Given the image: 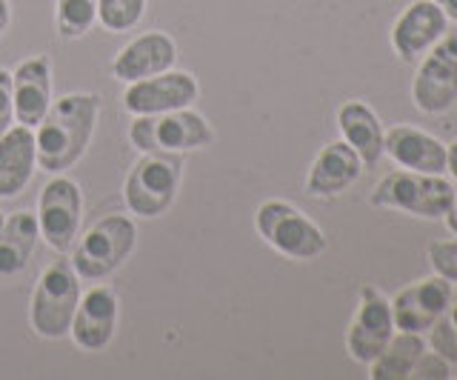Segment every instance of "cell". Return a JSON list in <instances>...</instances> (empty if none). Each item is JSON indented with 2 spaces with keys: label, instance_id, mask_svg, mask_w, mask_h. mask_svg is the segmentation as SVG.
Listing matches in <instances>:
<instances>
[{
  "label": "cell",
  "instance_id": "obj_13",
  "mask_svg": "<svg viewBox=\"0 0 457 380\" xmlns=\"http://www.w3.org/2000/svg\"><path fill=\"white\" fill-rule=\"evenodd\" d=\"M449 18L435 0H414L409 4L392 26V49L400 61H414L432 49L446 35Z\"/></svg>",
  "mask_w": 457,
  "mask_h": 380
},
{
  "label": "cell",
  "instance_id": "obj_12",
  "mask_svg": "<svg viewBox=\"0 0 457 380\" xmlns=\"http://www.w3.org/2000/svg\"><path fill=\"white\" fill-rule=\"evenodd\" d=\"M452 280L432 275L423 280H414L411 286L400 289L392 298V315H395V329L400 332H428V326L440 318V312L449 303L452 294Z\"/></svg>",
  "mask_w": 457,
  "mask_h": 380
},
{
  "label": "cell",
  "instance_id": "obj_22",
  "mask_svg": "<svg viewBox=\"0 0 457 380\" xmlns=\"http://www.w3.org/2000/svg\"><path fill=\"white\" fill-rule=\"evenodd\" d=\"M426 351V343L418 332H395L392 341L386 343L380 355L369 363L371 380H406L411 377V369L418 358Z\"/></svg>",
  "mask_w": 457,
  "mask_h": 380
},
{
  "label": "cell",
  "instance_id": "obj_24",
  "mask_svg": "<svg viewBox=\"0 0 457 380\" xmlns=\"http://www.w3.org/2000/svg\"><path fill=\"white\" fill-rule=\"evenodd\" d=\"M428 346L449 363H457V286H452L449 303L440 318L428 326Z\"/></svg>",
  "mask_w": 457,
  "mask_h": 380
},
{
  "label": "cell",
  "instance_id": "obj_7",
  "mask_svg": "<svg viewBox=\"0 0 457 380\" xmlns=\"http://www.w3.org/2000/svg\"><path fill=\"white\" fill-rule=\"evenodd\" d=\"M135 244H137L135 220L126 215H106L83 235L75 255H71V266H75L78 277L100 280L112 275L132 255Z\"/></svg>",
  "mask_w": 457,
  "mask_h": 380
},
{
  "label": "cell",
  "instance_id": "obj_25",
  "mask_svg": "<svg viewBox=\"0 0 457 380\" xmlns=\"http://www.w3.org/2000/svg\"><path fill=\"white\" fill-rule=\"evenodd\" d=\"M146 0H97V21L109 32H129L140 23Z\"/></svg>",
  "mask_w": 457,
  "mask_h": 380
},
{
  "label": "cell",
  "instance_id": "obj_10",
  "mask_svg": "<svg viewBox=\"0 0 457 380\" xmlns=\"http://www.w3.org/2000/svg\"><path fill=\"white\" fill-rule=\"evenodd\" d=\"M395 332L397 329H395L392 301H386L380 289L363 286L361 303H357V312L346 332V349L352 360L369 366L386 349V343L392 341Z\"/></svg>",
  "mask_w": 457,
  "mask_h": 380
},
{
  "label": "cell",
  "instance_id": "obj_33",
  "mask_svg": "<svg viewBox=\"0 0 457 380\" xmlns=\"http://www.w3.org/2000/svg\"><path fill=\"white\" fill-rule=\"evenodd\" d=\"M0 227H4V212H0Z\"/></svg>",
  "mask_w": 457,
  "mask_h": 380
},
{
  "label": "cell",
  "instance_id": "obj_16",
  "mask_svg": "<svg viewBox=\"0 0 457 380\" xmlns=\"http://www.w3.org/2000/svg\"><path fill=\"white\" fill-rule=\"evenodd\" d=\"M12 97H14V120L37 129V123L52 106V66L49 58L35 54L23 61L12 75Z\"/></svg>",
  "mask_w": 457,
  "mask_h": 380
},
{
  "label": "cell",
  "instance_id": "obj_18",
  "mask_svg": "<svg viewBox=\"0 0 457 380\" xmlns=\"http://www.w3.org/2000/svg\"><path fill=\"white\" fill-rule=\"evenodd\" d=\"M361 154L346 140H335V144H326L318 158H314L306 178V192L312 198H335V194L346 192L361 178Z\"/></svg>",
  "mask_w": 457,
  "mask_h": 380
},
{
  "label": "cell",
  "instance_id": "obj_19",
  "mask_svg": "<svg viewBox=\"0 0 457 380\" xmlns=\"http://www.w3.org/2000/svg\"><path fill=\"white\" fill-rule=\"evenodd\" d=\"M37 166L35 132L18 123L0 135V198H18Z\"/></svg>",
  "mask_w": 457,
  "mask_h": 380
},
{
  "label": "cell",
  "instance_id": "obj_3",
  "mask_svg": "<svg viewBox=\"0 0 457 380\" xmlns=\"http://www.w3.org/2000/svg\"><path fill=\"white\" fill-rule=\"evenodd\" d=\"M180 178H183L180 154H169V152L143 154L123 183V198L129 212L137 218H161L178 198Z\"/></svg>",
  "mask_w": 457,
  "mask_h": 380
},
{
  "label": "cell",
  "instance_id": "obj_23",
  "mask_svg": "<svg viewBox=\"0 0 457 380\" xmlns=\"http://www.w3.org/2000/svg\"><path fill=\"white\" fill-rule=\"evenodd\" d=\"M57 35L66 40L83 37L97 21V0H57Z\"/></svg>",
  "mask_w": 457,
  "mask_h": 380
},
{
  "label": "cell",
  "instance_id": "obj_5",
  "mask_svg": "<svg viewBox=\"0 0 457 380\" xmlns=\"http://www.w3.org/2000/svg\"><path fill=\"white\" fill-rule=\"evenodd\" d=\"M78 301H80V284H78L75 266L63 258L54 260L49 269L40 275L35 294H32V309H29L32 329L40 337L61 341L71 329V318H75Z\"/></svg>",
  "mask_w": 457,
  "mask_h": 380
},
{
  "label": "cell",
  "instance_id": "obj_6",
  "mask_svg": "<svg viewBox=\"0 0 457 380\" xmlns=\"http://www.w3.org/2000/svg\"><path fill=\"white\" fill-rule=\"evenodd\" d=\"M254 227L271 249L292 260H312L326 252V235L318 223L286 201H266L257 206Z\"/></svg>",
  "mask_w": 457,
  "mask_h": 380
},
{
  "label": "cell",
  "instance_id": "obj_4",
  "mask_svg": "<svg viewBox=\"0 0 457 380\" xmlns=\"http://www.w3.org/2000/svg\"><path fill=\"white\" fill-rule=\"evenodd\" d=\"M129 140L143 154L169 152L183 154L192 149H206L214 144V129L204 115H197L189 106L163 112V115H140L129 126Z\"/></svg>",
  "mask_w": 457,
  "mask_h": 380
},
{
  "label": "cell",
  "instance_id": "obj_31",
  "mask_svg": "<svg viewBox=\"0 0 457 380\" xmlns=\"http://www.w3.org/2000/svg\"><path fill=\"white\" fill-rule=\"evenodd\" d=\"M446 169L457 178V140L446 146Z\"/></svg>",
  "mask_w": 457,
  "mask_h": 380
},
{
  "label": "cell",
  "instance_id": "obj_26",
  "mask_svg": "<svg viewBox=\"0 0 457 380\" xmlns=\"http://www.w3.org/2000/svg\"><path fill=\"white\" fill-rule=\"evenodd\" d=\"M428 263H432L435 275L457 284V237L454 241H435L428 246Z\"/></svg>",
  "mask_w": 457,
  "mask_h": 380
},
{
  "label": "cell",
  "instance_id": "obj_29",
  "mask_svg": "<svg viewBox=\"0 0 457 380\" xmlns=\"http://www.w3.org/2000/svg\"><path fill=\"white\" fill-rule=\"evenodd\" d=\"M9 21H12L9 0H0V40H4V35H6V29H9Z\"/></svg>",
  "mask_w": 457,
  "mask_h": 380
},
{
  "label": "cell",
  "instance_id": "obj_27",
  "mask_svg": "<svg viewBox=\"0 0 457 380\" xmlns=\"http://www.w3.org/2000/svg\"><path fill=\"white\" fill-rule=\"evenodd\" d=\"M411 377L418 380H449L452 377V369H449V360L437 355V351H423V355L418 358V363H414L411 369Z\"/></svg>",
  "mask_w": 457,
  "mask_h": 380
},
{
  "label": "cell",
  "instance_id": "obj_1",
  "mask_svg": "<svg viewBox=\"0 0 457 380\" xmlns=\"http://www.w3.org/2000/svg\"><path fill=\"white\" fill-rule=\"evenodd\" d=\"M97 112L100 97L89 92L63 95L61 101H52L35 135L37 166L43 172L61 175L83 158L92 144Z\"/></svg>",
  "mask_w": 457,
  "mask_h": 380
},
{
  "label": "cell",
  "instance_id": "obj_21",
  "mask_svg": "<svg viewBox=\"0 0 457 380\" xmlns=\"http://www.w3.org/2000/svg\"><path fill=\"white\" fill-rule=\"evenodd\" d=\"M37 215L18 212L4 220L0 227V277L21 275L37 246Z\"/></svg>",
  "mask_w": 457,
  "mask_h": 380
},
{
  "label": "cell",
  "instance_id": "obj_11",
  "mask_svg": "<svg viewBox=\"0 0 457 380\" xmlns=\"http://www.w3.org/2000/svg\"><path fill=\"white\" fill-rule=\"evenodd\" d=\"M123 109L129 115H163V112L186 109L197 101V80L189 72H161L152 78H143L135 83H126Z\"/></svg>",
  "mask_w": 457,
  "mask_h": 380
},
{
  "label": "cell",
  "instance_id": "obj_20",
  "mask_svg": "<svg viewBox=\"0 0 457 380\" xmlns=\"http://www.w3.org/2000/svg\"><path fill=\"white\" fill-rule=\"evenodd\" d=\"M337 126L343 140L361 154L366 166H375L383 154V126L380 118L363 101H346L337 109Z\"/></svg>",
  "mask_w": 457,
  "mask_h": 380
},
{
  "label": "cell",
  "instance_id": "obj_28",
  "mask_svg": "<svg viewBox=\"0 0 457 380\" xmlns=\"http://www.w3.org/2000/svg\"><path fill=\"white\" fill-rule=\"evenodd\" d=\"M14 123V97H12V72L0 69V135Z\"/></svg>",
  "mask_w": 457,
  "mask_h": 380
},
{
  "label": "cell",
  "instance_id": "obj_14",
  "mask_svg": "<svg viewBox=\"0 0 457 380\" xmlns=\"http://www.w3.org/2000/svg\"><path fill=\"white\" fill-rule=\"evenodd\" d=\"M118 329V298L106 286H95L78 301L69 335L86 351H100L112 343Z\"/></svg>",
  "mask_w": 457,
  "mask_h": 380
},
{
  "label": "cell",
  "instance_id": "obj_15",
  "mask_svg": "<svg viewBox=\"0 0 457 380\" xmlns=\"http://www.w3.org/2000/svg\"><path fill=\"white\" fill-rule=\"evenodd\" d=\"M178 61V46L166 32H146L118 52V58L112 61V75L123 83H135L143 78L169 72Z\"/></svg>",
  "mask_w": 457,
  "mask_h": 380
},
{
  "label": "cell",
  "instance_id": "obj_32",
  "mask_svg": "<svg viewBox=\"0 0 457 380\" xmlns=\"http://www.w3.org/2000/svg\"><path fill=\"white\" fill-rule=\"evenodd\" d=\"M443 218H446L449 232H452V235H457V194H454V201H452V206H449V212L443 215Z\"/></svg>",
  "mask_w": 457,
  "mask_h": 380
},
{
  "label": "cell",
  "instance_id": "obj_17",
  "mask_svg": "<svg viewBox=\"0 0 457 380\" xmlns=\"http://www.w3.org/2000/svg\"><path fill=\"white\" fill-rule=\"evenodd\" d=\"M383 154L411 172L443 175L446 172V144L414 126H395L383 135Z\"/></svg>",
  "mask_w": 457,
  "mask_h": 380
},
{
  "label": "cell",
  "instance_id": "obj_8",
  "mask_svg": "<svg viewBox=\"0 0 457 380\" xmlns=\"http://www.w3.org/2000/svg\"><path fill=\"white\" fill-rule=\"evenodd\" d=\"M411 101L423 115H440L457 101V35H443L418 66Z\"/></svg>",
  "mask_w": 457,
  "mask_h": 380
},
{
  "label": "cell",
  "instance_id": "obj_9",
  "mask_svg": "<svg viewBox=\"0 0 457 380\" xmlns=\"http://www.w3.org/2000/svg\"><path fill=\"white\" fill-rule=\"evenodd\" d=\"M80 215H83V194L75 180L54 178L40 192L37 203V229L40 237L54 252H69L80 232Z\"/></svg>",
  "mask_w": 457,
  "mask_h": 380
},
{
  "label": "cell",
  "instance_id": "obj_2",
  "mask_svg": "<svg viewBox=\"0 0 457 380\" xmlns=\"http://www.w3.org/2000/svg\"><path fill=\"white\" fill-rule=\"evenodd\" d=\"M454 186L443 175L411 172V169H395L371 192V206L397 209V212L418 218H443L454 201Z\"/></svg>",
  "mask_w": 457,
  "mask_h": 380
},
{
  "label": "cell",
  "instance_id": "obj_30",
  "mask_svg": "<svg viewBox=\"0 0 457 380\" xmlns=\"http://www.w3.org/2000/svg\"><path fill=\"white\" fill-rule=\"evenodd\" d=\"M435 4L443 9V15L457 23V0H435Z\"/></svg>",
  "mask_w": 457,
  "mask_h": 380
}]
</instances>
